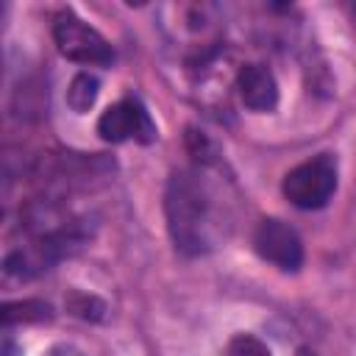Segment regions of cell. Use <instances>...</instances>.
I'll use <instances>...</instances> for the list:
<instances>
[{
	"mask_svg": "<svg viewBox=\"0 0 356 356\" xmlns=\"http://www.w3.org/2000/svg\"><path fill=\"white\" fill-rule=\"evenodd\" d=\"M164 214L175 250L211 253L234 231V189L214 161L175 170L167 181Z\"/></svg>",
	"mask_w": 356,
	"mask_h": 356,
	"instance_id": "6da1fadb",
	"label": "cell"
},
{
	"mask_svg": "<svg viewBox=\"0 0 356 356\" xmlns=\"http://www.w3.org/2000/svg\"><path fill=\"white\" fill-rule=\"evenodd\" d=\"M50 317H53V312L42 300H22V303H6L3 306V323L6 325L17 323V320L28 323V320H50Z\"/></svg>",
	"mask_w": 356,
	"mask_h": 356,
	"instance_id": "ba28073f",
	"label": "cell"
},
{
	"mask_svg": "<svg viewBox=\"0 0 356 356\" xmlns=\"http://www.w3.org/2000/svg\"><path fill=\"white\" fill-rule=\"evenodd\" d=\"M92 306H103V303H100V300H95V298H86V295H75V298L70 300L72 314H78V317H83V320H97V317H95V312H89Z\"/></svg>",
	"mask_w": 356,
	"mask_h": 356,
	"instance_id": "30bf717a",
	"label": "cell"
},
{
	"mask_svg": "<svg viewBox=\"0 0 356 356\" xmlns=\"http://www.w3.org/2000/svg\"><path fill=\"white\" fill-rule=\"evenodd\" d=\"M281 189H284V197L303 211L323 209L337 192V159L331 153H320L292 167L284 175Z\"/></svg>",
	"mask_w": 356,
	"mask_h": 356,
	"instance_id": "7a4b0ae2",
	"label": "cell"
},
{
	"mask_svg": "<svg viewBox=\"0 0 356 356\" xmlns=\"http://www.w3.org/2000/svg\"><path fill=\"white\" fill-rule=\"evenodd\" d=\"M298 356H320V353H317V350H312V348H300V350H298Z\"/></svg>",
	"mask_w": 356,
	"mask_h": 356,
	"instance_id": "7c38bea8",
	"label": "cell"
},
{
	"mask_svg": "<svg viewBox=\"0 0 356 356\" xmlns=\"http://www.w3.org/2000/svg\"><path fill=\"white\" fill-rule=\"evenodd\" d=\"M44 356H86V353L78 350L75 345H56V348H50Z\"/></svg>",
	"mask_w": 356,
	"mask_h": 356,
	"instance_id": "8fae6325",
	"label": "cell"
},
{
	"mask_svg": "<svg viewBox=\"0 0 356 356\" xmlns=\"http://www.w3.org/2000/svg\"><path fill=\"white\" fill-rule=\"evenodd\" d=\"M222 356H273V353H270V348L259 337H253V334H236V337L228 339Z\"/></svg>",
	"mask_w": 356,
	"mask_h": 356,
	"instance_id": "9c48e42d",
	"label": "cell"
},
{
	"mask_svg": "<svg viewBox=\"0 0 356 356\" xmlns=\"http://www.w3.org/2000/svg\"><path fill=\"white\" fill-rule=\"evenodd\" d=\"M95 97H97V78L89 75V72L75 75L72 83H70V89H67L70 108L78 111V114H83V111H89V106L95 103Z\"/></svg>",
	"mask_w": 356,
	"mask_h": 356,
	"instance_id": "52a82bcc",
	"label": "cell"
},
{
	"mask_svg": "<svg viewBox=\"0 0 356 356\" xmlns=\"http://www.w3.org/2000/svg\"><path fill=\"white\" fill-rule=\"evenodd\" d=\"M236 95L250 111H273L278 106L275 75L264 64H245L236 72Z\"/></svg>",
	"mask_w": 356,
	"mask_h": 356,
	"instance_id": "8992f818",
	"label": "cell"
},
{
	"mask_svg": "<svg viewBox=\"0 0 356 356\" xmlns=\"http://www.w3.org/2000/svg\"><path fill=\"white\" fill-rule=\"evenodd\" d=\"M97 134L106 142H139L150 145L156 139V122L150 120L147 108L136 97H125L108 106L97 120Z\"/></svg>",
	"mask_w": 356,
	"mask_h": 356,
	"instance_id": "277c9868",
	"label": "cell"
},
{
	"mask_svg": "<svg viewBox=\"0 0 356 356\" xmlns=\"http://www.w3.org/2000/svg\"><path fill=\"white\" fill-rule=\"evenodd\" d=\"M53 42H56L58 53L75 64L108 67L114 61L111 44L72 11H58L53 17Z\"/></svg>",
	"mask_w": 356,
	"mask_h": 356,
	"instance_id": "3957f363",
	"label": "cell"
},
{
	"mask_svg": "<svg viewBox=\"0 0 356 356\" xmlns=\"http://www.w3.org/2000/svg\"><path fill=\"white\" fill-rule=\"evenodd\" d=\"M253 250L284 273H298L303 264V242L284 220H261L253 231Z\"/></svg>",
	"mask_w": 356,
	"mask_h": 356,
	"instance_id": "5b68a950",
	"label": "cell"
}]
</instances>
